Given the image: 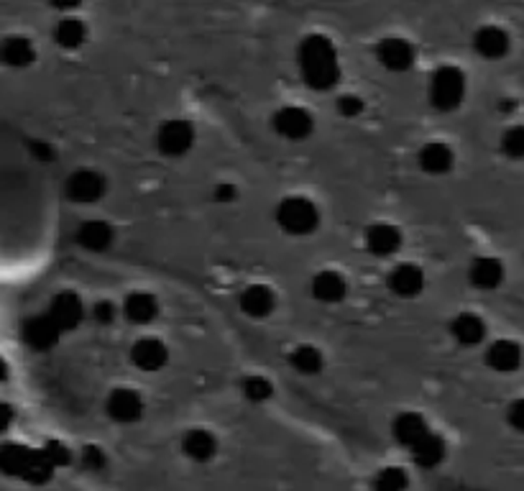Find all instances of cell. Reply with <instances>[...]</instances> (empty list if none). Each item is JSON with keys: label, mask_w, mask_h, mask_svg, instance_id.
I'll use <instances>...</instances> for the list:
<instances>
[{"label": "cell", "mask_w": 524, "mask_h": 491, "mask_svg": "<svg viewBox=\"0 0 524 491\" xmlns=\"http://www.w3.org/2000/svg\"><path fill=\"white\" fill-rule=\"evenodd\" d=\"M465 85H464V75L453 67H445L438 72V77L432 80V98L438 102H455L461 95H464Z\"/></svg>", "instance_id": "1"}, {"label": "cell", "mask_w": 524, "mask_h": 491, "mask_svg": "<svg viewBox=\"0 0 524 491\" xmlns=\"http://www.w3.org/2000/svg\"><path fill=\"white\" fill-rule=\"evenodd\" d=\"M318 221V213L310 203H289L282 207V223L292 233H302L307 228H312Z\"/></svg>", "instance_id": "2"}, {"label": "cell", "mask_w": 524, "mask_h": 491, "mask_svg": "<svg viewBox=\"0 0 524 491\" xmlns=\"http://www.w3.org/2000/svg\"><path fill=\"white\" fill-rule=\"evenodd\" d=\"M488 364L496 371H514L522 364V348L517 346V343L502 341V343L491 346V350H488Z\"/></svg>", "instance_id": "3"}, {"label": "cell", "mask_w": 524, "mask_h": 491, "mask_svg": "<svg viewBox=\"0 0 524 491\" xmlns=\"http://www.w3.org/2000/svg\"><path fill=\"white\" fill-rule=\"evenodd\" d=\"M476 44H479V49L484 52L486 57L496 60V57L506 54V49H509V36H506L502 28H496V26H488V28H484V31L479 34Z\"/></svg>", "instance_id": "4"}, {"label": "cell", "mask_w": 524, "mask_h": 491, "mask_svg": "<svg viewBox=\"0 0 524 491\" xmlns=\"http://www.w3.org/2000/svg\"><path fill=\"white\" fill-rule=\"evenodd\" d=\"M110 407L116 412V417H121V420H133V417L141 415V399H139V394H133V391H116Z\"/></svg>", "instance_id": "5"}, {"label": "cell", "mask_w": 524, "mask_h": 491, "mask_svg": "<svg viewBox=\"0 0 524 491\" xmlns=\"http://www.w3.org/2000/svg\"><path fill=\"white\" fill-rule=\"evenodd\" d=\"M502 277H504V269L499 262H481V264L473 266V282L479 286H496L502 282Z\"/></svg>", "instance_id": "6"}, {"label": "cell", "mask_w": 524, "mask_h": 491, "mask_svg": "<svg viewBox=\"0 0 524 491\" xmlns=\"http://www.w3.org/2000/svg\"><path fill=\"white\" fill-rule=\"evenodd\" d=\"M455 333H458V338H461L464 343H479V341L484 338L486 327L476 315H464V318L455 323Z\"/></svg>", "instance_id": "7"}, {"label": "cell", "mask_w": 524, "mask_h": 491, "mask_svg": "<svg viewBox=\"0 0 524 491\" xmlns=\"http://www.w3.org/2000/svg\"><path fill=\"white\" fill-rule=\"evenodd\" d=\"M187 453L192 455V458H198V461H202V458H207L213 450H215V443H213V438L207 435V432H192L189 438H187Z\"/></svg>", "instance_id": "8"}, {"label": "cell", "mask_w": 524, "mask_h": 491, "mask_svg": "<svg viewBox=\"0 0 524 491\" xmlns=\"http://www.w3.org/2000/svg\"><path fill=\"white\" fill-rule=\"evenodd\" d=\"M101 189V180H98L95 174H80V177L72 182V195H75L77 200H93Z\"/></svg>", "instance_id": "9"}, {"label": "cell", "mask_w": 524, "mask_h": 491, "mask_svg": "<svg viewBox=\"0 0 524 491\" xmlns=\"http://www.w3.org/2000/svg\"><path fill=\"white\" fill-rule=\"evenodd\" d=\"M318 294L320 297H325V300H338L341 294L345 292V285H343V279L338 277V274H325L323 279L318 282Z\"/></svg>", "instance_id": "10"}, {"label": "cell", "mask_w": 524, "mask_h": 491, "mask_svg": "<svg viewBox=\"0 0 524 491\" xmlns=\"http://www.w3.org/2000/svg\"><path fill=\"white\" fill-rule=\"evenodd\" d=\"M136 361H139V366H162L164 361V350L159 343H143V348L139 346L136 350Z\"/></svg>", "instance_id": "11"}, {"label": "cell", "mask_w": 524, "mask_h": 491, "mask_svg": "<svg viewBox=\"0 0 524 491\" xmlns=\"http://www.w3.org/2000/svg\"><path fill=\"white\" fill-rule=\"evenodd\" d=\"M504 151L512 159H524V125H514L504 136Z\"/></svg>", "instance_id": "12"}, {"label": "cell", "mask_w": 524, "mask_h": 491, "mask_svg": "<svg viewBox=\"0 0 524 491\" xmlns=\"http://www.w3.org/2000/svg\"><path fill=\"white\" fill-rule=\"evenodd\" d=\"M407 487V476L399 469L383 471L379 476V491H402Z\"/></svg>", "instance_id": "13"}, {"label": "cell", "mask_w": 524, "mask_h": 491, "mask_svg": "<svg viewBox=\"0 0 524 491\" xmlns=\"http://www.w3.org/2000/svg\"><path fill=\"white\" fill-rule=\"evenodd\" d=\"M5 60L13 61V64H23V61L31 60V46L26 44V41H8L5 44Z\"/></svg>", "instance_id": "14"}, {"label": "cell", "mask_w": 524, "mask_h": 491, "mask_svg": "<svg viewBox=\"0 0 524 491\" xmlns=\"http://www.w3.org/2000/svg\"><path fill=\"white\" fill-rule=\"evenodd\" d=\"M509 423H512V428L514 430L524 432V399L514 402V405L509 407Z\"/></svg>", "instance_id": "15"}, {"label": "cell", "mask_w": 524, "mask_h": 491, "mask_svg": "<svg viewBox=\"0 0 524 491\" xmlns=\"http://www.w3.org/2000/svg\"><path fill=\"white\" fill-rule=\"evenodd\" d=\"M8 420H11V415H8L5 409H0V428H5V425H8Z\"/></svg>", "instance_id": "16"}]
</instances>
